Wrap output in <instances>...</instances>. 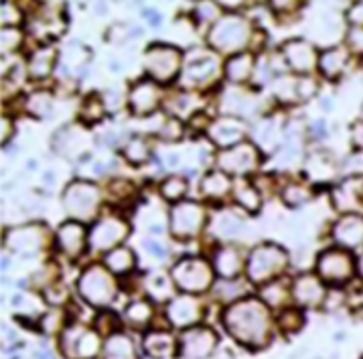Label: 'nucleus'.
I'll use <instances>...</instances> for the list:
<instances>
[{"label": "nucleus", "mask_w": 363, "mask_h": 359, "mask_svg": "<svg viewBox=\"0 0 363 359\" xmlns=\"http://www.w3.org/2000/svg\"><path fill=\"white\" fill-rule=\"evenodd\" d=\"M264 297H266V301L272 302L274 306L280 304V302H284V297H286V290L280 287V285H272V287H268L264 290Z\"/></svg>", "instance_id": "nucleus-37"}, {"label": "nucleus", "mask_w": 363, "mask_h": 359, "mask_svg": "<svg viewBox=\"0 0 363 359\" xmlns=\"http://www.w3.org/2000/svg\"><path fill=\"white\" fill-rule=\"evenodd\" d=\"M145 351L155 359H167L174 353V339L167 331H152L145 337Z\"/></svg>", "instance_id": "nucleus-18"}, {"label": "nucleus", "mask_w": 363, "mask_h": 359, "mask_svg": "<svg viewBox=\"0 0 363 359\" xmlns=\"http://www.w3.org/2000/svg\"><path fill=\"white\" fill-rule=\"evenodd\" d=\"M185 191H187V183H185L183 179H179V177L169 179V181L162 185V195H164L167 199H181V197L185 195Z\"/></svg>", "instance_id": "nucleus-33"}, {"label": "nucleus", "mask_w": 363, "mask_h": 359, "mask_svg": "<svg viewBox=\"0 0 363 359\" xmlns=\"http://www.w3.org/2000/svg\"><path fill=\"white\" fill-rule=\"evenodd\" d=\"M126 233H128V226L124 221H120L118 217H108V219L98 221V226L91 230L89 238L98 250H110L118 242H122Z\"/></svg>", "instance_id": "nucleus-11"}, {"label": "nucleus", "mask_w": 363, "mask_h": 359, "mask_svg": "<svg viewBox=\"0 0 363 359\" xmlns=\"http://www.w3.org/2000/svg\"><path fill=\"white\" fill-rule=\"evenodd\" d=\"M349 169L363 175V153H355L353 157L349 158Z\"/></svg>", "instance_id": "nucleus-41"}, {"label": "nucleus", "mask_w": 363, "mask_h": 359, "mask_svg": "<svg viewBox=\"0 0 363 359\" xmlns=\"http://www.w3.org/2000/svg\"><path fill=\"white\" fill-rule=\"evenodd\" d=\"M335 240L343 248H355L363 244V217L353 214L341 217L335 226Z\"/></svg>", "instance_id": "nucleus-14"}, {"label": "nucleus", "mask_w": 363, "mask_h": 359, "mask_svg": "<svg viewBox=\"0 0 363 359\" xmlns=\"http://www.w3.org/2000/svg\"><path fill=\"white\" fill-rule=\"evenodd\" d=\"M247 35H250V27L244 18L228 16L216 23L211 31V43L221 51H233L246 43Z\"/></svg>", "instance_id": "nucleus-7"}, {"label": "nucleus", "mask_w": 363, "mask_h": 359, "mask_svg": "<svg viewBox=\"0 0 363 359\" xmlns=\"http://www.w3.org/2000/svg\"><path fill=\"white\" fill-rule=\"evenodd\" d=\"M349 18L351 23H355L357 27H363V4H355L349 13Z\"/></svg>", "instance_id": "nucleus-39"}, {"label": "nucleus", "mask_w": 363, "mask_h": 359, "mask_svg": "<svg viewBox=\"0 0 363 359\" xmlns=\"http://www.w3.org/2000/svg\"><path fill=\"white\" fill-rule=\"evenodd\" d=\"M216 268L221 276L225 278H233L235 274L240 272L242 268V260H240V254L232 250V248H223L216 258Z\"/></svg>", "instance_id": "nucleus-24"}, {"label": "nucleus", "mask_w": 363, "mask_h": 359, "mask_svg": "<svg viewBox=\"0 0 363 359\" xmlns=\"http://www.w3.org/2000/svg\"><path fill=\"white\" fill-rule=\"evenodd\" d=\"M106 264H108V268L112 272H128L134 266V254H132L130 250H126V248H114L108 254Z\"/></svg>", "instance_id": "nucleus-27"}, {"label": "nucleus", "mask_w": 363, "mask_h": 359, "mask_svg": "<svg viewBox=\"0 0 363 359\" xmlns=\"http://www.w3.org/2000/svg\"><path fill=\"white\" fill-rule=\"evenodd\" d=\"M98 205V191L86 185V183H75L65 191V207L75 217H91Z\"/></svg>", "instance_id": "nucleus-10"}, {"label": "nucleus", "mask_w": 363, "mask_h": 359, "mask_svg": "<svg viewBox=\"0 0 363 359\" xmlns=\"http://www.w3.org/2000/svg\"><path fill=\"white\" fill-rule=\"evenodd\" d=\"M357 268H359V274L363 276V256H362V260H359V266H357Z\"/></svg>", "instance_id": "nucleus-43"}, {"label": "nucleus", "mask_w": 363, "mask_h": 359, "mask_svg": "<svg viewBox=\"0 0 363 359\" xmlns=\"http://www.w3.org/2000/svg\"><path fill=\"white\" fill-rule=\"evenodd\" d=\"M53 49H41V51H37L33 59H30V75L33 77H45L47 73L51 72V65H53Z\"/></svg>", "instance_id": "nucleus-29"}, {"label": "nucleus", "mask_w": 363, "mask_h": 359, "mask_svg": "<svg viewBox=\"0 0 363 359\" xmlns=\"http://www.w3.org/2000/svg\"><path fill=\"white\" fill-rule=\"evenodd\" d=\"M319 274L327 282H345L353 274V258L345 250H327L319 258Z\"/></svg>", "instance_id": "nucleus-9"}, {"label": "nucleus", "mask_w": 363, "mask_h": 359, "mask_svg": "<svg viewBox=\"0 0 363 359\" xmlns=\"http://www.w3.org/2000/svg\"><path fill=\"white\" fill-rule=\"evenodd\" d=\"M238 201L242 203L246 209H250V211H254V209L260 207V197H258V193H256L254 187L238 189Z\"/></svg>", "instance_id": "nucleus-35"}, {"label": "nucleus", "mask_w": 363, "mask_h": 359, "mask_svg": "<svg viewBox=\"0 0 363 359\" xmlns=\"http://www.w3.org/2000/svg\"><path fill=\"white\" fill-rule=\"evenodd\" d=\"M280 325L284 331H298L303 325V316L298 311H284L280 316Z\"/></svg>", "instance_id": "nucleus-36"}, {"label": "nucleus", "mask_w": 363, "mask_h": 359, "mask_svg": "<svg viewBox=\"0 0 363 359\" xmlns=\"http://www.w3.org/2000/svg\"><path fill=\"white\" fill-rule=\"evenodd\" d=\"M221 169L232 172H247L256 165V150L250 144H242L233 150H228L219 157Z\"/></svg>", "instance_id": "nucleus-15"}, {"label": "nucleus", "mask_w": 363, "mask_h": 359, "mask_svg": "<svg viewBox=\"0 0 363 359\" xmlns=\"http://www.w3.org/2000/svg\"><path fill=\"white\" fill-rule=\"evenodd\" d=\"M106 359H136V347L124 333H112L106 341Z\"/></svg>", "instance_id": "nucleus-22"}, {"label": "nucleus", "mask_w": 363, "mask_h": 359, "mask_svg": "<svg viewBox=\"0 0 363 359\" xmlns=\"http://www.w3.org/2000/svg\"><path fill=\"white\" fill-rule=\"evenodd\" d=\"M221 321L238 343L264 347L272 339V319L268 306L256 299H244L232 304L223 313Z\"/></svg>", "instance_id": "nucleus-1"}, {"label": "nucleus", "mask_w": 363, "mask_h": 359, "mask_svg": "<svg viewBox=\"0 0 363 359\" xmlns=\"http://www.w3.org/2000/svg\"><path fill=\"white\" fill-rule=\"evenodd\" d=\"M169 321L179 329H191L193 323L199 321L201 316V306L193 297H179L169 304Z\"/></svg>", "instance_id": "nucleus-13"}, {"label": "nucleus", "mask_w": 363, "mask_h": 359, "mask_svg": "<svg viewBox=\"0 0 363 359\" xmlns=\"http://www.w3.org/2000/svg\"><path fill=\"white\" fill-rule=\"evenodd\" d=\"M351 45H353V49L363 51V27L351 31Z\"/></svg>", "instance_id": "nucleus-40"}, {"label": "nucleus", "mask_w": 363, "mask_h": 359, "mask_svg": "<svg viewBox=\"0 0 363 359\" xmlns=\"http://www.w3.org/2000/svg\"><path fill=\"white\" fill-rule=\"evenodd\" d=\"M61 351L67 359H94L100 351V337L96 331L73 325L61 333Z\"/></svg>", "instance_id": "nucleus-2"}, {"label": "nucleus", "mask_w": 363, "mask_h": 359, "mask_svg": "<svg viewBox=\"0 0 363 359\" xmlns=\"http://www.w3.org/2000/svg\"><path fill=\"white\" fill-rule=\"evenodd\" d=\"M157 101H159V94H157V87L152 84H138L132 89L130 104L136 114L152 112L157 108Z\"/></svg>", "instance_id": "nucleus-20"}, {"label": "nucleus", "mask_w": 363, "mask_h": 359, "mask_svg": "<svg viewBox=\"0 0 363 359\" xmlns=\"http://www.w3.org/2000/svg\"><path fill=\"white\" fill-rule=\"evenodd\" d=\"M148 290H150V294H152V297H157V299H164V297H169V292H171V282H169L164 276L155 274V276L148 280Z\"/></svg>", "instance_id": "nucleus-34"}, {"label": "nucleus", "mask_w": 363, "mask_h": 359, "mask_svg": "<svg viewBox=\"0 0 363 359\" xmlns=\"http://www.w3.org/2000/svg\"><path fill=\"white\" fill-rule=\"evenodd\" d=\"M84 242H86V233L79 223H65L59 230V244L69 256H77L84 248Z\"/></svg>", "instance_id": "nucleus-21"}, {"label": "nucleus", "mask_w": 363, "mask_h": 359, "mask_svg": "<svg viewBox=\"0 0 363 359\" xmlns=\"http://www.w3.org/2000/svg\"><path fill=\"white\" fill-rule=\"evenodd\" d=\"M173 278L187 292H203L211 285L213 272L205 260L185 258L173 268Z\"/></svg>", "instance_id": "nucleus-4"}, {"label": "nucleus", "mask_w": 363, "mask_h": 359, "mask_svg": "<svg viewBox=\"0 0 363 359\" xmlns=\"http://www.w3.org/2000/svg\"><path fill=\"white\" fill-rule=\"evenodd\" d=\"M11 242H13V245H15V250H29L27 245H30V250H37V245H39V242H41V238H39V233H37L35 230L25 228V230L13 231Z\"/></svg>", "instance_id": "nucleus-31"}, {"label": "nucleus", "mask_w": 363, "mask_h": 359, "mask_svg": "<svg viewBox=\"0 0 363 359\" xmlns=\"http://www.w3.org/2000/svg\"><path fill=\"white\" fill-rule=\"evenodd\" d=\"M216 70H218V61H216V57L203 53V55L193 57V61H189L185 75H187V79H191V82H201V84H203V82H207V79L216 73Z\"/></svg>", "instance_id": "nucleus-23"}, {"label": "nucleus", "mask_w": 363, "mask_h": 359, "mask_svg": "<svg viewBox=\"0 0 363 359\" xmlns=\"http://www.w3.org/2000/svg\"><path fill=\"white\" fill-rule=\"evenodd\" d=\"M203 226V209L197 203H181L173 209V231L177 236H193Z\"/></svg>", "instance_id": "nucleus-12"}, {"label": "nucleus", "mask_w": 363, "mask_h": 359, "mask_svg": "<svg viewBox=\"0 0 363 359\" xmlns=\"http://www.w3.org/2000/svg\"><path fill=\"white\" fill-rule=\"evenodd\" d=\"M292 294L294 299L305 304V306H315L323 301L325 297V290L320 287V280L313 278V276H303L294 282V288H292Z\"/></svg>", "instance_id": "nucleus-17"}, {"label": "nucleus", "mask_w": 363, "mask_h": 359, "mask_svg": "<svg viewBox=\"0 0 363 359\" xmlns=\"http://www.w3.org/2000/svg\"><path fill=\"white\" fill-rule=\"evenodd\" d=\"M79 292L87 302L96 304V306H104L114 299V280L112 276L106 272L100 266H91L79 278Z\"/></svg>", "instance_id": "nucleus-3"}, {"label": "nucleus", "mask_w": 363, "mask_h": 359, "mask_svg": "<svg viewBox=\"0 0 363 359\" xmlns=\"http://www.w3.org/2000/svg\"><path fill=\"white\" fill-rule=\"evenodd\" d=\"M146 70L152 77H157L159 82H169L173 79V75L179 72V63H181V55L173 47H152L145 57Z\"/></svg>", "instance_id": "nucleus-8"}, {"label": "nucleus", "mask_w": 363, "mask_h": 359, "mask_svg": "<svg viewBox=\"0 0 363 359\" xmlns=\"http://www.w3.org/2000/svg\"><path fill=\"white\" fill-rule=\"evenodd\" d=\"M225 73L233 82H244L252 73V55H233L225 65Z\"/></svg>", "instance_id": "nucleus-28"}, {"label": "nucleus", "mask_w": 363, "mask_h": 359, "mask_svg": "<svg viewBox=\"0 0 363 359\" xmlns=\"http://www.w3.org/2000/svg\"><path fill=\"white\" fill-rule=\"evenodd\" d=\"M284 197H286V201L301 203V201H303V199H305V193L301 191V187H291V189H286Z\"/></svg>", "instance_id": "nucleus-38"}, {"label": "nucleus", "mask_w": 363, "mask_h": 359, "mask_svg": "<svg viewBox=\"0 0 363 359\" xmlns=\"http://www.w3.org/2000/svg\"><path fill=\"white\" fill-rule=\"evenodd\" d=\"M211 136L219 144L238 143L242 138V128L238 124H233L232 120H219L211 128Z\"/></svg>", "instance_id": "nucleus-26"}, {"label": "nucleus", "mask_w": 363, "mask_h": 359, "mask_svg": "<svg viewBox=\"0 0 363 359\" xmlns=\"http://www.w3.org/2000/svg\"><path fill=\"white\" fill-rule=\"evenodd\" d=\"M284 51H286V61L296 72H308L315 63V53L311 45H306L305 41H292L284 47Z\"/></svg>", "instance_id": "nucleus-19"}, {"label": "nucleus", "mask_w": 363, "mask_h": 359, "mask_svg": "<svg viewBox=\"0 0 363 359\" xmlns=\"http://www.w3.org/2000/svg\"><path fill=\"white\" fill-rule=\"evenodd\" d=\"M353 143H355V146H359V148H363V122H359V124H355V128H353Z\"/></svg>", "instance_id": "nucleus-42"}, {"label": "nucleus", "mask_w": 363, "mask_h": 359, "mask_svg": "<svg viewBox=\"0 0 363 359\" xmlns=\"http://www.w3.org/2000/svg\"><path fill=\"white\" fill-rule=\"evenodd\" d=\"M230 187V181L225 175H219V172H213L205 179L203 191L207 195H223L225 191Z\"/></svg>", "instance_id": "nucleus-32"}, {"label": "nucleus", "mask_w": 363, "mask_h": 359, "mask_svg": "<svg viewBox=\"0 0 363 359\" xmlns=\"http://www.w3.org/2000/svg\"><path fill=\"white\" fill-rule=\"evenodd\" d=\"M286 264V254L278 245H262L250 258L247 274L254 282H264Z\"/></svg>", "instance_id": "nucleus-5"}, {"label": "nucleus", "mask_w": 363, "mask_h": 359, "mask_svg": "<svg viewBox=\"0 0 363 359\" xmlns=\"http://www.w3.org/2000/svg\"><path fill=\"white\" fill-rule=\"evenodd\" d=\"M347 53L343 49H333V51H327L323 57H320L319 65L325 75L329 77H335L339 73L343 72V67L347 65Z\"/></svg>", "instance_id": "nucleus-25"}, {"label": "nucleus", "mask_w": 363, "mask_h": 359, "mask_svg": "<svg viewBox=\"0 0 363 359\" xmlns=\"http://www.w3.org/2000/svg\"><path fill=\"white\" fill-rule=\"evenodd\" d=\"M150 316H152L150 304L145 301L132 302L130 306L126 309V321H128L130 325H134V327H143V325H146Z\"/></svg>", "instance_id": "nucleus-30"}, {"label": "nucleus", "mask_w": 363, "mask_h": 359, "mask_svg": "<svg viewBox=\"0 0 363 359\" xmlns=\"http://www.w3.org/2000/svg\"><path fill=\"white\" fill-rule=\"evenodd\" d=\"M218 335L209 327H191L179 341V353L185 359H205L216 351Z\"/></svg>", "instance_id": "nucleus-6"}, {"label": "nucleus", "mask_w": 363, "mask_h": 359, "mask_svg": "<svg viewBox=\"0 0 363 359\" xmlns=\"http://www.w3.org/2000/svg\"><path fill=\"white\" fill-rule=\"evenodd\" d=\"M335 205L341 211H357L363 207V177L343 183L335 193Z\"/></svg>", "instance_id": "nucleus-16"}]
</instances>
